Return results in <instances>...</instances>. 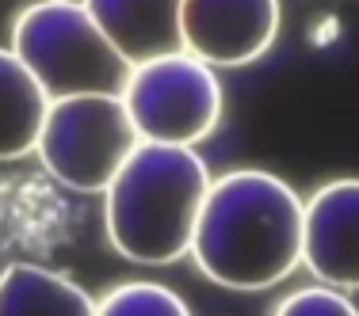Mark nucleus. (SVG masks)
Wrapping results in <instances>:
<instances>
[{"instance_id":"f257e3e1","label":"nucleus","mask_w":359,"mask_h":316,"mask_svg":"<svg viewBox=\"0 0 359 316\" xmlns=\"http://www.w3.org/2000/svg\"><path fill=\"white\" fill-rule=\"evenodd\" d=\"M302 210L294 187L271 172H226L210 179L191 259L226 289H268L302 263Z\"/></svg>"},{"instance_id":"f03ea898","label":"nucleus","mask_w":359,"mask_h":316,"mask_svg":"<svg viewBox=\"0 0 359 316\" xmlns=\"http://www.w3.org/2000/svg\"><path fill=\"white\" fill-rule=\"evenodd\" d=\"M210 172L195 149L138 145L107 187V236L130 263H176L191 255Z\"/></svg>"},{"instance_id":"7ed1b4c3","label":"nucleus","mask_w":359,"mask_h":316,"mask_svg":"<svg viewBox=\"0 0 359 316\" xmlns=\"http://www.w3.org/2000/svg\"><path fill=\"white\" fill-rule=\"evenodd\" d=\"M12 54L50 103L73 96H123L130 65L107 42L84 0H39L12 27Z\"/></svg>"},{"instance_id":"20e7f679","label":"nucleus","mask_w":359,"mask_h":316,"mask_svg":"<svg viewBox=\"0 0 359 316\" xmlns=\"http://www.w3.org/2000/svg\"><path fill=\"white\" fill-rule=\"evenodd\" d=\"M138 145L123 96H73L50 103L35 152L57 183L84 194H107Z\"/></svg>"},{"instance_id":"39448f33","label":"nucleus","mask_w":359,"mask_h":316,"mask_svg":"<svg viewBox=\"0 0 359 316\" xmlns=\"http://www.w3.org/2000/svg\"><path fill=\"white\" fill-rule=\"evenodd\" d=\"M123 107L138 130V141L191 149L218 126L222 84L215 69L191 54L157 57L130 69Z\"/></svg>"},{"instance_id":"423d86ee","label":"nucleus","mask_w":359,"mask_h":316,"mask_svg":"<svg viewBox=\"0 0 359 316\" xmlns=\"http://www.w3.org/2000/svg\"><path fill=\"white\" fill-rule=\"evenodd\" d=\"M184 54L203 65H249L279 35V0H184L180 4Z\"/></svg>"},{"instance_id":"0eeeda50","label":"nucleus","mask_w":359,"mask_h":316,"mask_svg":"<svg viewBox=\"0 0 359 316\" xmlns=\"http://www.w3.org/2000/svg\"><path fill=\"white\" fill-rule=\"evenodd\" d=\"M302 263L329 289H359V179H332L306 199Z\"/></svg>"},{"instance_id":"6e6552de","label":"nucleus","mask_w":359,"mask_h":316,"mask_svg":"<svg viewBox=\"0 0 359 316\" xmlns=\"http://www.w3.org/2000/svg\"><path fill=\"white\" fill-rule=\"evenodd\" d=\"M180 4L184 0H84L92 20L130 69L157 57L184 54Z\"/></svg>"},{"instance_id":"1a4fd4ad","label":"nucleus","mask_w":359,"mask_h":316,"mask_svg":"<svg viewBox=\"0 0 359 316\" xmlns=\"http://www.w3.org/2000/svg\"><path fill=\"white\" fill-rule=\"evenodd\" d=\"M50 96L27 73V65L0 50V160H20L39 149Z\"/></svg>"},{"instance_id":"9d476101","label":"nucleus","mask_w":359,"mask_h":316,"mask_svg":"<svg viewBox=\"0 0 359 316\" xmlns=\"http://www.w3.org/2000/svg\"><path fill=\"white\" fill-rule=\"evenodd\" d=\"M0 316H96V301L57 271L12 263L0 275Z\"/></svg>"},{"instance_id":"9b49d317","label":"nucleus","mask_w":359,"mask_h":316,"mask_svg":"<svg viewBox=\"0 0 359 316\" xmlns=\"http://www.w3.org/2000/svg\"><path fill=\"white\" fill-rule=\"evenodd\" d=\"M96 316H191L184 297L157 282H123L96 301Z\"/></svg>"},{"instance_id":"f8f14e48","label":"nucleus","mask_w":359,"mask_h":316,"mask_svg":"<svg viewBox=\"0 0 359 316\" xmlns=\"http://www.w3.org/2000/svg\"><path fill=\"white\" fill-rule=\"evenodd\" d=\"M271 316H359V309L352 305V297H344L340 289L306 286V289L287 294Z\"/></svg>"}]
</instances>
